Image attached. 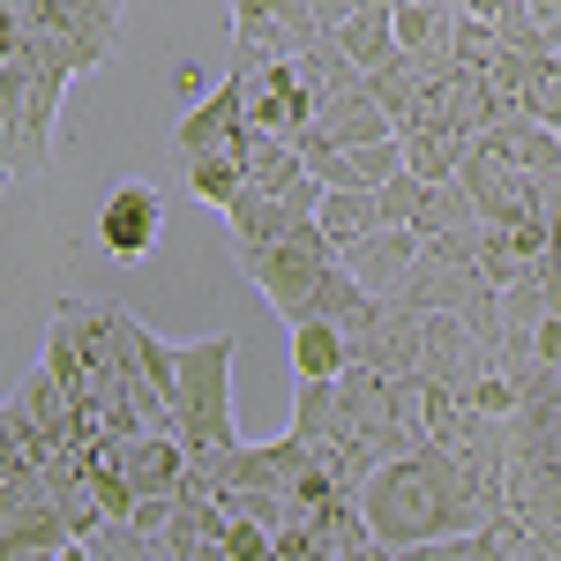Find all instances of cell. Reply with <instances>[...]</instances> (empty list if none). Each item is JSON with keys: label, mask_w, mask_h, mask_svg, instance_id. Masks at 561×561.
Returning <instances> with one entry per match:
<instances>
[{"label": "cell", "mask_w": 561, "mask_h": 561, "mask_svg": "<svg viewBox=\"0 0 561 561\" xmlns=\"http://www.w3.org/2000/svg\"><path fill=\"white\" fill-rule=\"evenodd\" d=\"M225 225H232V255H240V248H270V240H285V232L300 225V210L277 203V195H262V187H240L232 210H225Z\"/></svg>", "instance_id": "12"}, {"label": "cell", "mask_w": 561, "mask_h": 561, "mask_svg": "<svg viewBox=\"0 0 561 561\" xmlns=\"http://www.w3.org/2000/svg\"><path fill=\"white\" fill-rule=\"evenodd\" d=\"M293 434H300V442H345V420H337V382H300Z\"/></svg>", "instance_id": "21"}, {"label": "cell", "mask_w": 561, "mask_h": 561, "mask_svg": "<svg viewBox=\"0 0 561 561\" xmlns=\"http://www.w3.org/2000/svg\"><path fill=\"white\" fill-rule=\"evenodd\" d=\"M240 270L262 285V300L277 307L285 322H307V307H314V285L337 270V248H330V232L314 225V217H300L285 240H270V248H240Z\"/></svg>", "instance_id": "4"}, {"label": "cell", "mask_w": 561, "mask_h": 561, "mask_svg": "<svg viewBox=\"0 0 561 561\" xmlns=\"http://www.w3.org/2000/svg\"><path fill=\"white\" fill-rule=\"evenodd\" d=\"M479 293H494V285L479 277L472 262H434V255H420L412 270H404V285H397L389 300L412 307V314H465Z\"/></svg>", "instance_id": "9"}, {"label": "cell", "mask_w": 561, "mask_h": 561, "mask_svg": "<svg viewBox=\"0 0 561 561\" xmlns=\"http://www.w3.org/2000/svg\"><path fill=\"white\" fill-rule=\"evenodd\" d=\"M31 465H38V457H31V442H23V427H15V420L0 412V486H8L15 472H31Z\"/></svg>", "instance_id": "27"}, {"label": "cell", "mask_w": 561, "mask_h": 561, "mask_svg": "<svg viewBox=\"0 0 561 561\" xmlns=\"http://www.w3.org/2000/svg\"><path fill=\"white\" fill-rule=\"evenodd\" d=\"M524 113L547 121V128L561 135V60H539V68H531V83H524Z\"/></svg>", "instance_id": "22"}, {"label": "cell", "mask_w": 561, "mask_h": 561, "mask_svg": "<svg viewBox=\"0 0 561 561\" xmlns=\"http://www.w3.org/2000/svg\"><path fill=\"white\" fill-rule=\"evenodd\" d=\"M180 517V494H135V531H142V539H165V524Z\"/></svg>", "instance_id": "26"}, {"label": "cell", "mask_w": 561, "mask_h": 561, "mask_svg": "<svg viewBox=\"0 0 561 561\" xmlns=\"http://www.w3.org/2000/svg\"><path fill=\"white\" fill-rule=\"evenodd\" d=\"M502 510H510V494L465 472L449 449H404V457L375 465L359 486V517L382 547H427L442 531H479Z\"/></svg>", "instance_id": "1"}, {"label": "cell", "mask_w": 561, "mask_h": 561, "mask_svg": "<svg viewBox=\"0 0 561 561\" xmlns=\"http://www.w3.org/2000/svg\"><path fill=\"white\" fill-rule=\"evenodd\" d=\"M524 15H531V23L547 31V45L561 53V0H524Z\"/></svg>", "instance_id": "29"}, {"label": "cell", "mask_w": 561, "mask_h": 561, "mask_svg": "<svg viewBox=\"0 0 561 561\" xmlns=\"http://www.w3.org/2000/svg\"><path fill=\"white\" fill-rule=\"evenodd\" d=\"M352 173H359V187H382V180L404 173V142L397 135H382V142H359L352 150Z\"/></svg>", "instance_id": "23"}, {"label": "cell", "mask_w": 561, "mask_h": 561, "mask_svg": "<svg viewBox=\"0 0 561 561\" xmlns=\"http://www.w3.org/2000/svg\"><path fill=\"white\" fill-rule=\"evenodd\" d=\"M187 187H195V203L232 210V195L248 187V135H240L232 150H203V158H187Z\"/></svg>", "instance_id": "16"}, {"label": "cell", "mask_w": 561, "mask_h": 561, "mask_svg": "<svg viewBox=\"0 0 561 561\" xmlns=\"http://www.w3.org/2000/svg\"><path fill=\"white\" fill-rule=\"evenodd\" d=\"M8 561H60V554H45V547H31V554H8Z\"/></svg>", "instance_id": "34"}, {"label": "cell", "mask_w": 561, "mask_h": 561, "mask_svg": "<svg viewBox=\"0 0 561 561\" xmlns=\"http://www.w3.org/2000/svg\"><path fill=\"white\" fill-rule=\"evenodd\" d=\"M68 83L76 68H60L53 53L23 38L15 60H0V113H8V158H15V180H38L60 150V105H68Z\"/></svg>", "instance_id": "2"}, {"label": "cell", "mask_w": 561, "mask_h": 561, "mask_svg": "<svg viewBox=\"0 0 561 561\" xmlns=\"http://www.w3.org/2000/svg\"><path fill=\"white\" fill-rule=\"evenodd\" d=\"M240 135H248V60H225V76L180 113L173 150H180V165H187V158H203V150H232Z\"/></svg>", "instance_id": "5"}, {"label": "cell", "mask_w": 561, "mask_h": 561, "mask_svg": "<svg viewBox=\"0 0 561 561\" xmlns=\"http://www.w3.org/2000/svg\"><path fill=\"white\" fill-rule=\"evenodd\" d=\"M0 412L23 427L31 457H53V449H68V442H76V420H83V404L68 397V382H60L45 359L31 367V375H23V382H15V397H8Z\"/></svg>", "instance_id": "6"}, {"label": "cell", "mask_w": 561, "mask_h": 561, "mask_svg": "<svg viewBox=\"0 0 561 561\" xmlns=\"http://www.w3.org/2000/svg\"><path fill=\"white\" fill-rule=\"evenodd\" d=\"M60 561H90V547H83V539H68V547H60Z\"/></svg>", "instance_id": "33"}, {"label": "cell", "mask_w": 561, "mask_h": 561, "mask_svg": "<svg viewBox=\"0 0 561 561\" xmlns=\"http://www.w3.org/2000/svg\"><path fill=\"white\" fill-rule=\"evenodd\" d=\"M389 23H397V45H404V53L449 60V31H457V8H449V0H397Z\"/></svg>", "instance_id": "14"}, {"label": "cell", "mask_w": 561, "mask_h": 561, "mask_svg": "<svg viewBox=\"0 0 561 561\" xmlns=\"http://www.w3.org/2000/svg\"><path fill=\"white\" fill-rule=\"evenodd\" d=\"M158 240H165V195L150 180H121L98 210V248L113 262H142Z\"/></svg>", "instance_id": "8"}, {"label": "cell", "mask_w": 561, "mask_h": 561, "mask_svg": "<svg viewBox=\"0 0 561 561\" xmlns=\"http://www.w3.org/2000/svg\"><path fill=\"white\" fill-rule=\"evenodd\" d=\"M479 240H486V225H465V232H434V240H420V255H434V262H479Z\"/></svg>", "instance_id": "25"}, {"label": "cell", "mask_w": 561, "mask_h": 561, "mask_svg": "<svg viewBox=\"0 0 561 561\" xmlns=\"http://www.w3.org/2000/svg\"><path fill=\"white\" fill-rule=\"evenodd\" d=\"M486 135L510 150V165H517V173H554V165H561V135L547 128V121H531V113H502Z\"/></svg>", "instance_id": "15"}, {"label": "cell", "mask_w": 561, "mask_h": 561, "mask_svg": "<svg viewBox=\"0 0 561 561\" xmlns=\"http://www.w3.org/2000/svg\"><path fill=\"white\" fill-rule=\"evenodd\" d=\"M554 60H561V53H554Z\"/></svg>", "instance_id": "36"}, {"label": "cell", "mask_w": 561, "mask_h": 561, "mask_svg": "<svg viewBox=\"0 0 561 561\" xmlns=\"http://www.w3.org/2000/svg\"><path fill=\"white\" fill-rule=\"evenodd\" d=\"M293 367H300V382H337L352 367L345 330L337 322H293Z\"/></svg>", "instance_id": "17"}, {"label": "cell", "mask_w": 561, "mask_h": 561, "mask_svg": "<svg viewBox=\"0 0 561 561\" xmlns=\"http://www.w3.org/2000/svg\"><path fill=\"white\" fill-rule=\"evenodd\" d=\"M345 53L359 60V76H382V68H397L404 60V45H397V23H389V8H359L345 31Z\"/></svg>", "instance_id": "18"}, {"label": "cell", "mask_w": 561, "mask_h": 561, "mask_svg": "<svg viewBox=\"0 0 561 561\" xmlns=\"http://www.w3.org/2000/svg\"><path fill=\"white\" fill-rule=\"evenodd\" d=\"M510 517L561 524V457H510Z\"/></svg>", "instance_id": "11"}, {"label": "cell", "mask_w": 561, "mask_h": 561, "mask_svg": "<svg viewBox=\"0 0 561 561\" xmlns=\"http://www.w3.org/2000/svg\"><path fill=\"white\" fill-rule=\"evenodd\" d=\"M554 397H561V367H554Z\"/></svg>", "instance_id": "35"}, {"label": "cell", "mask_w": 561, "mask_h": 561, "mask_svg": "<svg viewBox=\"0 0 561 561\" xmlns=\"http://www.w3.org/2000/svg\"><path fill=\"white\" fill-rule=\"evenodd\" d=\"M68 539H76V531H68V517H60V510H53L38 465H31V472H15L8 486H0V561H8V554H31V547L60 554Z\"/></svg>", "instance_id": "7"}, {"label": "cell", "mask_w": 561, "mask_h": 561, "mask_svg": "<svg viewBox=\"0 0 561 561\" xmlns=\"http://www.w3.org/2000/svg\"><path fill=\"white\" fill-rule=\"evenodd\" d=\"M531 217H539L547 232L561 225V165H554V173H531Z\"/></svg>", "instance_id": "28"}, {"label": "cell", "mask_w": 561, "mask_h": 561, "mask_svg": "<svg viewBox=\"0 0 561 561\" xmlns=\"http://www.w3.org/2000/svg\"><path fill=\"white\" fill-rule=\"evenodd\" d=\"M15 180V158H8V113H0V187Z\"/></svg>", "instance_id": "32"}, {"label": "cell", "mask_w": 561, "mask_h": 561, "mask_svg": "<svg viewBox=\"0 0 561 561\" xmlns=\"http://www.w3.org/2000/svg\"><path fill=\"white\" fill-rule=\"evenodd\" d=\"M307 8H314V23H322V31H345L352 15H359V0H307Z\"/></svg>", "instance_id": "30"}, {"label": "cell", "mask_w": 561, "mask_h": 561, "mask_svg": "<svg viewBox=\"0 0 561 561\" xmlns=\"http://www.w3.org/2000/svg\"><path fill=\"white\" fill-rule=\"evenodd\" d=\"M314 225H322V232H330V248L345 255L352 240H367V232L382 225V210H375V187H322Z\"/></svg>", "instance_id": "13"}, {"label": "cell", "mask_w": 561, "mask_h": 561, "mask_svg": "<svg viewBox=\"0 0 561 561\" xmlns=\"http://www.w3.org/2000/svg\"><path fill=\"white\" fill-rule=\"evenodd\" d=\"M270 8H277V0H232V31H255Z\"/></svg>", "instance_id": "31"}, {"label": "cell", "mask_w": 561, "mask_h": 561, "mask_svg": "<svg viewBox=\"0 0 561 561\" xmlns=\"http://www.w3.org/2000/svg\"><path fill=\"white\" fill-rule=\"evenodd\" d=\"M397 142H404V173L412 180H457V165H465V135L449 128H404Z\"/></svg>", "instance_id": "19"}, {"label": "cell", "mask_w": 561, "mask_h": 561, "mask_svg": "<svg viewBox=\"0 0 561 561\" xmlns=\"http://www.w3.org/2000/svg\"><path fill=\"white\" fill-rule=\"evenodd\" d=\"M465 225H479V203L465 195V180H427V195L412 210V232L434 240V232H465Z\"/></svg>", "instance_id": "20"}, {"label": "cell", "mask_w": 561, "mask_h": 561, "mask_svg": "<svg viewBox=\"0 0 561 561\" xmlns=\"http://www.w3.org/2000/svg\"><path fill=\"white\" fill-rule=\"evenodd\" d=\"M232 352H240L232 330H210V337L180 345L173 434H180L187 457H225V449H240V427H232Z\"/></svg>", "instance_id": "3"}, {"label": "cell", "mask_w": 561, "mask_h": 561, "mask_svg": "<svg viewBox=\"0 0 561 561\" xmlns=\"http://www.w3.org/2000/svg\"><path fill=\"white\" fill-rule=\"evenodd\" d=\"M517 561H524V554H517Z\"/></svg>", "instance_id": "37"}, {"label": "cell", "mask_w": 561, "mask_h": 561, "mask_svg": "<svg viewBox=\"0 0 561 561\" xmlns=\"http://www.w3.org/2000/svg\"><path fill=\"white\" fill-rule=\"evenodd\" d=\"M420 195H427V180H412V173H397L375 187V210H382V225H412V210H420Z\"/></svg>", "instance_id": "24"}, {"label": "cell", "mask_w": 561, "mask_h": 561, "mask_svg": "<svg viewBox=\"0 0 561 561\" xmlns=\"http://www.w3.org/2000/svg\"><path fill=\"white\" fill-rule=\"evenodd\" d=\"M337 262H345L367 293H397V285H404V270L420 262V232H412V225H375V232H367V240H352Z\"/></svg>", "instance_id": "10"}]
</instances>
